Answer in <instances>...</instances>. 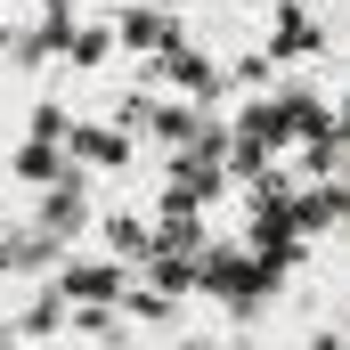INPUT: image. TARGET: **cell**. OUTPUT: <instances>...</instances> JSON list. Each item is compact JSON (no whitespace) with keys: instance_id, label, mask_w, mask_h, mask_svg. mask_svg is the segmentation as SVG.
Here are the masks:
<instances>
[{"instance_id":"5","label":"cell","mask_w":350,"mask_h":350,"mask_svg":"<svg viewBox=\"0 0 350 350\" xmlns=\"http://www.w3.org/2000/svg\"><path fill=\"white\" fill-rule=\"evenodd\" d=\"M74 147H90L98 163H122V155H131V139H122V131H82Z\"/></svg>"},{"instance_id":"4","label":"cell","mask_w":350,"mask_h":350,"mask_svg":"<svg viewBox=\"0 0 350 350\" xmlns=\"http://www.w3.org/2000/svg\"><path fill=\"white\" fill-rule=\"evenodd\" d=\"M106 49H114V25H82L74 33V66H106Z\"/></svg>"},{"instance_id":"6","label":"cell","mask_w":350,"mask_h":350,"mask_svg":"<svg viewBox=\"0 0 350 350\" xmlns=\"http://www.w3.org/2000/svg\"><path fill=\"white\" fill-rule=\"evenodd\" d=\"M122 33H131V49H163V16H131Z\"/></svg>"},{"instance_id":"1","label":"cell","mask_w":350,"mask_h":350,"mask_svg":"<svg viewBox=\"0 0 350 350\" xmlns=\"http://www.w3.org/2000/svg\"><path fill=\"white\" fill-rule=\"evenodd\" d=\"M122 285H131V261H114V253H106V261H74V269H66V293L90 301V310H106Z\"/></svg>"},{"instance_id":"2","label":"cell","mask_w":350,"mask_h":350,"mask_svg":"<svg viewBox=\"0 0 350 350\" xmlns=\"http://www.w3.org/2000/svg\"><path fill=\"white\" fill-rule=\"evenodd\" d=\"M8 172L25 179V187H57V179H66V155H57L49 139H25V147L8 155Z\"/></svg>"},{"instance_id":"3","label":"cell","mask_w":350,"mask_h":350,"mask_svg":"<svg viewBox=\"0 0 350 350\" xmlns=\"http://www.w3.org/2000/svg\"><path fill=\"white\" fill-rule=\"evenodd\" d=\"M139 245H147V237H139V220H131V212H114V220H106V253H114V261H139Z\"/></svg>"}]
</instances>
